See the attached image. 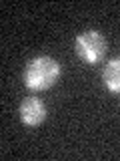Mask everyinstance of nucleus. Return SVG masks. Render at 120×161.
<instances>
[{
	"mask_svg": "<svg viewBox=\"0 0 120 161\" xmlns=\"http://www.w3.org/2000/svg\"><path fill=\"white\" fill-rule=\"evenodd\" d=\"M60 63L52 57H34L32 60H28L22 73L24 87L30 91H48L58 83L60 79Z\"/></svg>",
	"mask_w": 120,
	"mask_h": 161,
	"instance_id": "obj_1",
	"label": "nucleus"
},
{
	"mask_svg": "<svg viewBox=\"0 0 120 161\" xmlns=\"http://www.w3.org/2000/svg\"><path fill=\"white\" fill-rule=\"evenodd\" d=\"M108 42L102 32L98 30H84L74 38V53L86 64H98L106 57Z\"/></svg>",
	"mask_w": 120,
	"mask_h": 161,
	"instance_id": "obj_2",
	"label": "nucleus"
},
{
	"mask_svg": "<svg viewBox=\"0 0 120 161\" xmlns=\"http://www.w3.org/2000/svg\"><path fill=\"white\" fill-rule=\"evenodd\" d=\"M46 105L38 97H26L18 107V117L26 127H38L46 121Z\"/></svg>",
	"mask_w": 120,
	"mask_h": 161,
	"instance_id": "obj_3",
	"label": "nucleus"
},
{
	"mask_svg": "<svg viewBox=\"0 0 120 161\" xmlns=\"http://www.w3.org/2000/svg\"><path fill=\"white\" fill-rule=\"evenodd\" d=\"M102 80L110 93L120 95V58H112L106 63L102 70Z\"/></svg>",
	"mask_w": 120,
	"mask_h": 161,
	"instance_id": "obj_4",
	"label": "nucleus"
}]
</instances>
